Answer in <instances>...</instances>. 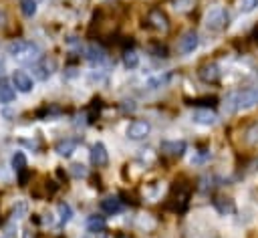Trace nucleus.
<instances>
[{"label":"nucleus","instance_id":"obj_26","mask_svg":"<svg viewBox=\"0 0 258 238\" xmlns=\"http://www.w3.org/2000/svg\"><path fill=\"white\" fill-rule=\"evenodd\" d=\"M238 8L242 12H252L254 8H258V0H238Z\"/></svg>","mask_w":258,"mask_h":238},{"label":"nucleus","instance_id":"obj_13","mask_svg":"<svg viewBox=\"0 0 258 238\" xmlns=\"http://www.w3.org/2000/svg\"><path fill=\"white\" fill-rule=\"evenodd\" d=\"M54 61L50 58V63L44 58V61H40V63H36L34 67H32V71H34V77L36 79H40V81H44V79H48L50 75H52V69H54Z\"/></svg>","mask_w":258,"mask_h":238},{"label":"nucleus","instance_id":"obj_23","mask_svg":"<svg viewBox=\"0 0 258 238\" xmlns=\"http://www.w3.org/2000/svg\"><path fill=\"white\" fill-rule=\"evenodd\" d=\"M169 79H171V73H165L163 77H161V75H157V77H151V79L147 81V87H149V89H157V87H161V85L169 83Z\"/></svg>","mask_w":258,"mask_h":238},{"label":"nucleus","instance_id":"obj_16","mask_svg":"<svg viewBox=\"0 0 258 238\" xmlns=\"http://www.w3.org/2000/svg\"><path fill=\"white\" fill-rule=\"evenodd\" d=\"M77 145H79V141L77 139H62V141H58L56 143V153L58 155H62V157H69V155H73V151L77 149Z\"/></svg>","mask_w":258,"mask_h":238},{"label":"nucleus","instance_id":"obj_10","mask_svg":"<svg viewBox=\"0 0 258 238\" xmlns=\"http://www.w3.org/2000/svg\"><path fill=\"white\" fill-rule=\"evenodd\" d=\"M198 75H200V79H202L204 83H216V81L220 79V69H218L216 63H206V65L200 67Z\"/></svg>","mask_w":258,"mask_h":238},{"label":"nucleus","instance_id":"obj_5","mask_svg":"<svg viewBox=\"0 0 258 238\" xmlns=\"http://www.w3.org/2000/svg\"><path fill=\"white\" fill-rule=\"evenodd\" d=\"M149 123L147 121H131L129 125H127V129H125V133H127V137L129 139H133V141H139V139H143V137H147V133H149Z\"/></svg>","mask_w":258,"mask_h":238},{"label":"nucleus","instance_id":"obj_31","mask_svg":"<svg viewBox=\"0 0 258 238\" xmlns=\"http://www.w3.org/2000/svg\"><path fill=\"white\" fill-rule=\"evenodd\" d=\"M252 38L258 42V24H256V26H254V30H252Z\"/></svg>","mask_w":258,"mask_h":238},{"label":"nucleus","instance_id":"obj_6","mask_svg":"<svg viewBox=\"0 0 258 238\" xmlns=\"http://www.w3.org/2000/svg\"><path fill=\"white\" fill-rule=\"evenodd\" d=\"M198 44H200V38H198V32L196 30H187V32H183L181 34V38H179V52H183V54H189V52H194L196 48H198Z\"/></svg>","mask_w":258,"mask_h":238},{"label":"nucleus","instance_id":"obj_2","mask_svg":"<svg viewBox=\"0 0 258 238\" xmlns=\"http://www.w3.org/2000/svg\"><path fill=\"white\" fill-rule=\"evenodd\" d=\"M226 24H228V12H226V8L214 6L212 10H208V14H206V26H208V30L218 32Z\"/></svg>","mask_w":258,"mask_h":238},{"label":"nucleus","instance_id":"obj_1","mask_svg":"<svg viewBox=\"0 0 258 238\" xmlns=\"http://www.w3.org/2000/svg\"><path fill=\"white\" fill-rule=\"evenodd\" d=\"M256 103H258V87H252V89H244V91L232 93L226 99L224 109L228 113H234L236 109H248V107H254Z\"/></svg>","mask_w":258,"mask_h":238},{"label":"nucleus","instance_id":"obj_32","mask_svg":"<svg viewBox=\"0 0 258 238\" xmlns=\"http://www.w3.org/2000/svg\"><path fill=\"white\" fill-rule=\"evenodd\" d=\"M0 238H12V232H6V234H0Z\"/></svg>","mask_w":258,"mask_h":238},{"label":"nucleus","instance_id":"obj_22","mask_svg":"<svg viewBox=\"0 0 258 238\" xmlns=\"http://www.w3.org/2000/svg\"><path fill=\"white\" fill-rule=\"evenodd\" d=\"M20 10L24 16L32 18L36 14V0H20Z\"/></svg>","mask_w":258,"mask_h":238},{"label":"nucleus","instance_id":"obj_11","mask_svg":"<svg viewBox=\"0 0 258 238\" xmlns=\"http://www.w3.org/2000/svg\"><path fill=\"white\" fill-rule=\"evenodd\" d=\"M191 119H194V123H198V125H216L218 115H216L214 111H210V109H196V111L191 113Z\"/></svg>","mask_w":258,"mask_h":238},{"label":"nucleus","instance_id":"obj_14","mask_svg":"<svg viewBox=\"0 0 258 238\" xmlns=\"http://www.w3.org/2000/svg\"><path fill=\"white\" fill-rule=\"evenodd\" d=\"M101 210L105 214H119L123 210V202L115 196H109V198H103L101 200Z\"/></svg>","mask_w":258,"mask_h":238},{"label":"nucleus","instance_id":"obj_17","mask_svg":"<svg viewBox=\"0 0 258 238\" xmlns=\"http://www.w3.org/2000/svg\"><path fill=\"white\" fill-rule=\"evenodd\" d=\"M214 208H216L220 214H232V212L236 210V206H234V202H232L230 198H216V200H214Z\"/></svg>","mask_w":258,"mask_h":238},{"label":"nucleus","instance_id":"obj_8","mask_svg":"<svg viewBox=\"0 0 258 238\" xmlns=\"http://www.w3.org/2000/svg\"><path fill=\"white\" fill-rule=\"evenodd\" d=\"M107 161H109L107 147H105L101 141H97V143L91 147V163L97 165V167H103V165H107Z\"/></svg>","mask_w":258,"mask_h":238},{"label":"nucleus","instance_id":"obj_20","mask_svg":"<svg viewBox=\"0 0 258 238\" xmlns=\"http://www.w3.org/2000/svg\"><path fill=\"white\" fill-rule=\"evenodd\" d=\"M12 99H14V89L6 81H2L0 83V103H10Z\"/></svg>","mask_w":258,"mask_h":238},{"label":"nucleus","instance_id":"obj_18","mask_svg":"<svg viewBox=\"0 0 258 238\" xmlns=\"http://www.w3.org/2000/svg\"><path fill=\"white\" fill-rule=\"evenodd\" d=\"M12 167H14L16 173L26 171V155H24L22 151H16V153L12 155Z\"/></svg>","mask_w":258,"mask_h":238},{"label":"nucleus","instance_id":"obj_4","mask_svg":"<svg viewBox=\"0 0 258 238\" xmlns=\"http://www.w3.org/2000/svg\"><path fill=\"white\" fill-rule=\"evenodd\" d=\"M147 24L151 28L159 30V32H165L169 28V20H167V16H165V12L161 8H151L147 12Z\"/></svg>","mask_w":258,"mask_h":238},{"label":"nucleus","instance_id":"obj_28","mask_svg":"<svg viewBox=\"0 0 258 238\" xmlns=\"http://www.w3.org/2000/svg\"><path fill=\"white\" fill-rule=\"evenodd\" d=\"M26 210H28L26 202H18V204L14 206V218H22V216L26 214Z\"/></svg>","mask_w":258,"mask_h":238},{"label":"nucleus","instance_id":"obj_21","mask_svg":"<svg viewBox=\"0 0 258 238\" xmlns=\"http://www.w3.org/2000/svg\"><path fill=\"white\" fill-rule=\"evenodd\" d=\"M123 65H125L127 69H135V67L139 65L137 52H135V50H125V52H123Z\"/></svg>","mask_w":258,"mask_h":238},{"label":"nucleus","instance_id":"obj_27","mask_svg":"<svg viewBox=\"0 0 258 238\" xmlns=\"http://www.w3.org/2000/svg\"><path fill=\"white\" fill-rule=\"evenodd\" d=\"M71 173H73L75 177H85V175H87V167H85L83 163H73V165H71Z\"/></svg>","mask_w":258,"mask_h":238},{"label":"nucleus","instance_id":"obj_7","mask_svg":"<svg viewBox=\"0 0 258 238\" xmlns=\"http://www.w3.org/2000/svg\"><path fill=\"white\" fill-rule=\"evenodd\" d=\"M159 147H161V151L165 153V155H171V157H179V155H183V151H185V141L183 139H175V141H169V139H163L161 143H159Z\"/></svg>","mask_w":258,"mask_h":238},{"label":"nucleus","instance_id":"obj_24","mask_svg":"<svg viewBox=\"0 0 258 238\" xmlns=\"http://www.w3.org/2000/svg\"><path fill=\"white\" fill-rule=\"evenodd\" d=\"M58 216H60V224H67L71 218H73V210L67 202H60L58 204Z\"/></svg>","mask_w":258,"mask_h":238},{"label":"nucleus","instance_id":"obj_3","mask_svg":"<svg viewBox=\"0 0 258 238\" xmlns=\"http://www.w3.org/2000/svg\"><path fill=\"white\" fill-rule=\"evenodd\" d=\"M187 202H189V190L183 188V186H177L173 188L171 196H169V202H167V208H171L173 212H185L187 208Z\"/></svg>","mask_w":258,"mask_h":238},{"label":"nucleus","instance_id":"obj_15","mask_svg":"<svg viewBox=\"0 0 258 238\" xmlns=\"http://www.w3.org/2000/svg\"><path fill=\"white\" fill-rule=\"evenodd\" d=\"M85 56H87V61L89 63H103L105 61V50L99 46V44H89L87 46V50H85Z\"/></svg>","mask_w":258,"mask_h":238},{"label":"nucleus","instance_id":"obj_25","mask_svg":"<svg viewBox=\"0 0 258 238\" xmlns=\"http://www.w3.org/2000/svg\"><path fill=\"white\" fill-rule=\"evenodd\" d=\"M246 143L248 145H258V123L250 125L246 131Z\"/></svg>","mask_w":258,"mask_h":238},{"label":"nucleus","instance_id":"obj_9","mask_svg":"<svg viewBox=\"0 0 258 238\" xmlns=\"http://www.w3.org/2000/svg\"><path fill=\"white\" fill-rule=\"evenodd\" d=\"M30 50H38V46H36V44H30V42H26V40H22V38H18V40H14V42L8 44V52H10L12 56H24V54H28Z\"/></svg>","mask_w":258,"mask_h":238},{"label":"nucleus","instance_id":"obj_12","mask_svg":"<svg viewBox=\"0 0 258 238\" xmlns=\"http://www.w3.org/2000/svg\"><path fill=\"white\" fill-rule=\"evenodd\" d=\"M12 83H14V87H16L20 93H30V91H32V79H30L26 73H22V71H16V73L12 75Z\"/></svg>","mask_w":258,"mask_h":238},{"label":"nucleus","instance_id":"obj_19","mask_svg":"<svg viewBox=\"0 0 258 238\" xmlns=\"http://www.w3.org/2000/svg\"><path fill=\"white\" fill-rule=\"evenodd\" d=\"M87 230L89 232H101V230H105V220L101 216H91L87 220Z\"/></svg>","mask_w":258,"mask_h":238},{"label":"nucleus","instance_id":"obj_33","mask_svg":"<svg viewBox=\"0 0 258 238\" xmlns=\"http://www.w3.org/2000/svg\"><path fill=\"white\" fill-rule=\"evenodd\" d=\"M4 75V63H0V77Z\"/></svg>","mask_w":258,"mask_h":238},{"label":"nucleus","instance_id":"obj_30","mask_svg":"<svg viewBox=\"0 0 258 238\" xmlns=\"http://www.w3.org/2000/svg\"><path fill=\"white\" fill-rule=\"evenodd\" d=\"M4 22H6V12L0 10V26H4Z\"/></svg>","mask_w":258,"mask_h":238},{"label":"nucleus","instance_id":"obj_29","mask_svg":"<svg viewBox=\"0 0 258 238\" xmlns=\"http://www.w3.org/2000/svg\"><path fill=\"white\" fill-rule=\"evenodd\" d=\"M173 6L179 8V10H185V8L194 6V0H173Z\"/></svg>","mask_w":258,"mask_h":238}]
</instances>
